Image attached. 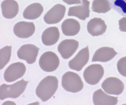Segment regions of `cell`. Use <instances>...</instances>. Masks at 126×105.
<instances>
[{
	"label": "cell",
	"instance_id": "obj_19",
	"mask_svg": "<svg viewBox=\"0 0 126 105\" xmlns=\"http://www.w3.org/2000/svg\"><path fill=\"white\" fill-rule=\"evenodd\" d=\"M61 28L63 34L66 36L76 35L80 31V24L77 21L72 18L65 19L63 22Z\"/></svg>",
	"mask_w": 126,
	"mask_h": 105
},
{
	"label": "cell",
	"instance_id": "obj_11",
	"mask_svg": "<svg viewBox=\"0 0 126 105\" xmlns=\"http://www.w3.org/2000/svg\"><path fill=\"white\" fill-rule=\"evenodd\" d=\"M35 30V26L32 22H19L14 26V32L16 36L21 38H27L32 36Z\"/></svg>",
	"mask_w": 126,
	"mask_h": 105
},
{
	"label": "cell",
	"instance_id": "obj_20",
	"mask_svg": "<svg viewBox=\"0 0 126 105\" xmlns=\"http://www.w3.org/2000/svg\"><path fill=\"white\" fill-rule=\"evenodd\" d=\"M44 10L40 3H35L27 6L23 12L24 18L30 20L36 19L41 16Z\"/></svg>",
	"mask_w": 126,
	"mask_h": 105
},
{
	"label": "cell",
	"instance_id": "obj_14",
	"mask_svg": "<svg viewBox=\"0 0 126 105\" xmlns=\"http://www.w3.org/2000/svg\"><path fill=\"white\" fill-rule=\"evenodd\" d=\"M107 28L104 21L100 18H94L91 19L87 25L88 33L93 37L101 35L105 33Z\"/></svg>",
	"mask_w": 126,
	"mask_h": 105
},
{
	"label": "cell",
	"instance_id": "obj_25",
	"mask_svg": "<svg viewBox=\"0 0 126 105\" xmlns=\"http://www.w3.org/2000/svg\"><path fill=\"white\" fill-rule=\"evenodd\" d=\"M119 29L121 32H126V17L122 18L119 20Z\"/></svg>",
	"mask_w": 126,
	"mask_h": 105
},
{
	"label": "cell",
	"instance_id": "obj_5",
	"mask_svg": "<svg viewBox=\"0 0 126 105\" xmlns=\"http://www.w3.org/2000/svg\"><path fill=\"white\" fill-rule=\"evenodd\" d=\"M104 69L100 64H94L89 66L85 70L83 73L86 82L92 85L97 84L104 74Z\"/></svg>",
	"mask_w": 126,
	"mask_h": 105
},
{
	"label": "cell",
	"instance_id": "obj_22",
	"mask_svg": "<svg viewBox=\"0 0 126 105\" xmlns=\"http://www.w3.org/2000/svg\"><path fill=\"white\" fill-rule=\"evenodd\" d=\"M112 8L122 16L126 17V0H109Z\"/></svg>",
	"mask_w": 126,
	"mask_h": 105
},
{
	"label": "cell",
	"instance_id": "obj_8",
	"mask_svg": "<svg viewBox=\"0 0 126 105\" xmlns=\"http://www.w3.org/2000/svg\"><path fill=\"white\" fill-rule=\"evenodd\" d=\"M39 49L32 44L22 45L17 52L19 59L26 61L29 64H32L36 61Z\"/></svg>",
	"mask_w": 126,
	"mask_h": 105
},
{
	"label": "cell",
	"instance_id": "obj_6",
	"mask_svg": "<svg viewBox=\"0 0 126 105\" xmlns=\"http://www.w3.org/2000/svg\"><path fill=\"white\" fill-rule=\"evenodd\" d=\"M26 70V66L22 63H14L10 65L6 70L4 73V78L7 82H13L24 75Z\"/></svg>",
	"mask_w": 126,
	"mask_h": 105
},
{
	"label": "cell",
	"instance_id": "obj_4",
	"mask_svg": "<svg viewBox=\"0 0 126 105\" xmlns=\"http://www.w3.org/2000/svg\"><path fill=\"white\" fill-rule=\"evenodd\" d=\"M60 60L56 54L52 52H47L43 53L39 61L41 68L45 72L54 71L58 68Z\"/></svg>",
	"mask_w": 126,
	"mask_h": 105
},
{
	"label": "cell",
	"instance_id": "obj_2",
	"mask_svg": "<svg viewBox=\"0 0 126 105\" xmlns=\"http://www.w3.org/2000/svg\"><path fill=\"white\" fill-rule=\"evenodd\" d=\"M29 82V81H26L23 79L13 84L2 85L0 88V100H3L8 98H18L25 91Z\"/></svg>",
	"mask_w": 126,
	"mask_h": 105
},
{
	"label": "cell",
	"instance_id": "obj_21",
	"mask_svg": "<svg viewBox=\"0 0 126 105\" xmlns=\"http://www.w3.org/2000/svg\"><path fill=\"white\" fill-rule=\"evenodd\" d=\"M92 9V11L98 13H106L111 10L109 0H94Z\"/></svg>",
	"mask_w": 126,
	"mask_h": 105
},
{
	"label": "cell",
	"instance_id": "obj_1",
	"mask_svg": "<svg viewBox=\"0 0 126 105\" xmlns=\"http://www.w3.org/2000/svg\"><path fill=\"white\" fill-rule=\"evenodd\" d=\"M58 85V81L56 77L47 76L39 84L36 89V95L43 102H46L54 95Z\"/></svg>",
	"mask_w": 126,
	"mask_h": 105
},
{
	"label": "cell",
	"instance_id": "obj_3",
	"mask_svg": "<svg viewBox=\"0 0 126 105\" xmlns=\"http://www.w3.org/2000/svg\"><path fill=\"white\" fill-rule=\"evenodd\" d=\"M62 85L66 91L74 93L81 91L84 84L78 74L72 72H67L62 77Z\"/></svg>",
	"mask_w": 126,
	"mask_h": 105
},
{
	"label": "cell",
	"instance_id": "obj_12",
	"mask_svg": "<svg viewBox=\"0 0 126 105\" xmlns=\"http://www.w3.org/2000/svg\"><path fill=\"white\" fill-rule=\"evenodd\" d=\"M79 42L74 39H66L62 41L58 48L63 59H67L71 57L78 48Z\"/></svg>",
	"mask_w": 126,
	"mask_h": 105
},
{
	"label": "cell",
	"instance_id": "obj_13",
	"mask_svg": "<svg viewBox=\"0 0 126 105\" xmlns=\"http://www.w3.org/2000/svg\"><path fill=\"white\" fill-rule=\"evenodd\" d=\"M90 2L88 0H82L80 5L71 7L69 9L68 16L76 17L80 20L85 21L90 16Z\"/></svg>",
	"mask_w": 126,
	"mask_h": 105
},
{
	"label": "cell",
	"instance_id": "obj_18",
	"mask_svg": "<svg viewBox=\"0 0 126 105\" xmlns=\"http://www.w3.org/2000/svg\"><path fill=\"white\" fill-rule=\"evenodd\" d=\"M60 36V32L57 27H50L43 32L42 36V42L46 46H52L56 43Z\"/></svg>",
	"mask_w": 126,
	"mask_h": 105
},
{
	"label": "cell",
	"instance_id": "obj_23",
	"mask_svg": "<svg viewBox=\"0 0 126 105\" xmlns=\"http://www.w3.org/2000/svg\"><path fill=\"white\" fill-rule=\"evenodd\" d=\"M12 46H7L1 49L0 69H2L9 62L11 56Z\"/></svg>",
	"mask_w": 126,
	"mask_h": 105
},
{
	"label": "cell",
	"instance_id": "obj_24",
	"mask_svg": "<svg viewBox=\"0 0 126 105\" xmlns=\"http://www.w3.org/2000/svg\"><path fill=\"white\" fill-rule=\"evenodd\" d=\"M117 67L118 70L120 74L126 77V57L121 58L118 61Z\"/></svg>",
	"mask_w": 126,
	"mask_h": 105
},
{
	"label": "cell",
	"instance_id": "obj_7",
	"mask_svg": "<svg viewBox=\"0 0 126 105\" xmlns=\"http://www.w3.org/2000/svg\"><path fill=\"white\" fill-rule=\"evenodd\" d=\"M104 91L109 94L119 95L123 92L125 86L123 83L119 79L110 77L105 79L102 84Z\"/></svg>",
	"mask_w": 126,
	"mask_h": 105
},
{
	"label": "cell",
	"instance_id": "obj_26",
	"mask_svg": "<svg viewBox=\"0 0 126 105\" xmlns=\"http://www.w3.org/2000/svg\"><path fill=\"white\" fill-rule=\"evenodd\" d=\"M62 0L68 5L81 3L80 0Z\"/></svg>",
	"mask_w": 126,
	"mask_h": 105
},
{
	"label": "cell",
	"instance_id": "obj_15",
	"mask_svg": "<svg viewBox=\"0 0 126 105\" xmlns=\"http://www.w3.org/2000/svg\"><path fill=\"white\" fill-rule=\"evenodd\" d=\"M118 54L113 48L104 47L96 51L92 61L106 62L112 59Z\"/></svg>",
	"mask_w": 126,
	"mask_h": 105
},
{
	"label": "cell",
	"instance_id": "obj_9",
	"mask_svg": "<svg viewBox=\"0 0 126 105\" xmlns=\"http://www.w3.org/2000/svg\"><path fill=\"white\" fill-rule=\"evenodd\" d=\"M66 10V7L63 5L60 4L55 5L45 15V22L49 25L59 23L64 17Z\"/></svg>",
	"mask_w": 126,
	"mask_h": 105
},
{
	"label": "cell",
	"instance_id": "obj_16",
	"mask_svg": "<svg viewBox=\"0 0 126 105\" xmlns=\"http://www.w3.org/2000/svg\"><path fill=\"white\" fill-rule=\"evenodd\" d=\"M1 6L3 16L6 19L14 18L18 13V4L14 0H5L2 2Z\"/></svg>",
	"mask_w": 126,
	"mask_h": 105
},
{
	"label": "cell",
	"instance_id": "obj_17",
	"mask_svg": "<svg viewBox=\"0 0 126 105\" xmlns=\"http://www.w3.org/2000/svg\"><path fill=\"white\" fill-rule=\"evenodd\" d=\"M117 97L110 96L106 94L101 89L94 93L93 100L94 105H115L118 102Z\"/></svg>",
	"mask_w": 126,
	"mask_h": 105
},
{
	"label": "cell",
	"instance_id": "obj_10",
	"mask_svg": "<svg viewBox=\"0 0 126 105\" xmlns=\"http://www.w3.org/2000/svg\"><path fill=\"white\" fill-rule=\"evenodd\" d=\"M89 58L88 46L84 48L78 52L76 55L68 63L70 68L77 71L81 70L87 64Z\"/></svg>",
	"mask_w": 126,
	"mask_h": 105
}]
</instances>
